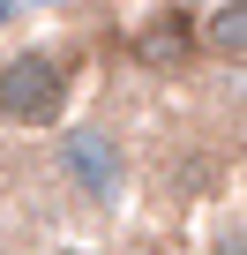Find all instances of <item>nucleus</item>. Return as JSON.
Masks as SVG:
<instances>
[{
    "instance_id": "nucleus-1",
    "label": "nucleus",
    "mask_w": 247,
    "mask_h": 255,
    "mask_svg": "<svg viewBox=\"0 0 247 255\" xmlns=\"http://www.w3.org/2000/svg\"><path fill=\"white\" fill-rule=\"evenodd\" d=\"M53 180L60 195L82 210V218H112L135 188V158H128V135H120L112 120H75L60 128L53 143Z\"/></svg>"
},
{
    "instance_id": "nucleus-4",
    "label": "nucleus",
    "mask_w": 247,
    "mask_h": 255,
    "mask_svg": "<svg viewBox=\"0 0 247 255\" xmlns=\"http://www.w3.org/2000/svg\"><path fill=\"white\" fill-rule=\"evenodd\" d=\"M45 255H105V248H90V240H60V248H45Z\"/></svg>"
},
{
    "instance_id": "nucleus-5",
    "label": "nucleus",
    "mask_w": 247,
    "mask_h": 255,
    "mask_svg": "<svg viewBox=\"0 0 247 255\" xmlns=\"http://www.w3.org/2000/svg\"><path fill=\"white\" fill-rule=\"evenodd\" d=\"M0 218H8V173H0Z\"/></svg>"
},
{
    "instance_id": "nucleus-3",
    "label": "nucleus",
    "mask_w": 247,
    "mask_h": 255,
    "mask_svg": "<svg viewBox=\"0 0 247 255\" xmlns=\"http://www.w3.org/2000/svg\"><path fill=\"white\" fill-rule=\"evenodd\" d=\"M195 38H202V53H210V60L240 68V53H247V0H217V8L195 23Z\"/></svg>"
},
{
    "instance_id": "nucleus-2",
    "label": "nucleus",
    "mask_w": 247,
    "mask_h": 255,
    "mask_svg": "<svg viewBox=\"0 0 247 255\" xmlns=\"http://www.w3.org/2000/svg\"><path fill=\"white\" fill-rule=\"evenodd\" d=\"M68 98H75V53L68 45H23L0 60V128L45 135V128L68 120Z\"/></svg>"
}]
</instances>
